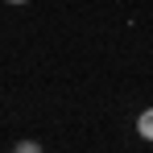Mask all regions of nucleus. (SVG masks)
I'll return each mask as SVG.
<instances>
[{
    "instance_id": "1",
    "label": "nucleus",
    "mask_w": 153,
    "mask_h": 153,
    "mask_svg": "<svg viewBox=\"0 0 153 153\" xmlns=\"http://www.w3.org/2000/svg\"><path fill=\"white\" fill-rule=\"evenodd\" d=\"M137 132H141L145 141H153V108H145V112L137 116Z\"/></svg>"
},
{
    "instance_id": "2",
    "label": "nucleus",
    "mask_w": 153,
    "mask_h": 153,
    "mask_svg": "<svg viewBox=\"0 0 153 153\" xmlns=\"http://www.w3.org/2000/svg\"><path fill=\"white\" fill-rule=\"evenodd\" d=\"M13 153H42V145H37V141H17Z\"/></svg>"
},
{
    "instance_id": "3",
    "label": "nucleus",
    "mask_w": 153,
    "mask_h": 153,
    "mask_svg": "<svg viewBox=\"0 0 153 153\" xmlns=\"http://www.w3.org/2000/svg\"><path fill=\"white\" fill-rule=\"evenodd\" d=\"M8 4H29V0H8Z\"/></svg>"
}]
</instances>
